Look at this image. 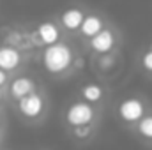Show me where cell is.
Wrapping results in <instances>:
<instances>
[{"label":"cell","mask_w":152,"mask_h":150,"mask_svg":"<svg viewBox=\"0 0 152 150\" xmlns=\"http://www.w3.org/2000/svg\"><path fill=\"white\" fill-rule=\"evenodd\" d=\"M42 64L46 71L51 74L64 73L73 64V51L67 44H62V42L48 44V48L42 53Z\"/></svg>","instance_id":"obj_1"},{"label":"cell","mask_w":152,"mask_h":150,"mask_svg":"<svg viewBox=\"0 0 152 150\" xmlns=\"http://www.w3.org/2000/svg\"><path fill=\"white\" fill-rule=\"evenodd\" d=\"M94 108L90 106V103H75L73 106H69V110L66 111V120L69 125L78 127V125H88L94 120Z\"/></svg>","instance_id":"obj_2"},{"label":"cell","mask_w":152,"mask_h":150,"mask_svg":"<svg viewBox=\"0 0 152 150\" xmlns=\"http://www.w3.org/2000/svg\"><path fill=\"white\" fill-rule=\"evenodd\" d=\"M18 110L27 118H36L44 110V99H42V95H39L34 90V92L23 95L21 99H18Z\"/></svg>","instance_id":"obj_3"},{"label":"cell","mask_w":152,"mask_h":150,"mask_svg":"<svg viewBox=\"0 0 152 150\" xmlns=\"http://www.w3.org/2000/svg\"><path fill=\"white\" fill-rule=\"evenodd\" d=\"M145 113V106L140 99L129 97L118 104V115L124 122H138Z\"/></svg>","instance_id":"obj_4"},{"label":"cell","mask_w":152,"mask_h":150,"mask_svg":"<svg viewBox=\"0 0 152 150\" xmlns=\"http://www.w3.org/2000/svg\"><path fill=\"white\" fill-rule=\"evenodd\" d=\"M21 55L16 48L12 46H0V69L4 71H12L20 66Z\"/></svg>","instance_id":"obj_5"},{"label":"cell","mask_w":152,"mask_h":150,"mask_svg":"<svg viewBox=\"0 0 152 150\" xmlns=\"http://www.w3.org/2000/svg\"><path fill=\"white\" fill-rule=\"evenodd\" d=\"M115 44V37L113 34L110 32V30H101L99 34H96L94 37H90V46H92V50L94 51H97V53H108L112 48H113Z\"/></svg>","instance_id":"obj_6"},{"label":"cell","mask_w":152,"mask_h":150,"mask_svg":"<svg viewBox=\"0 0 152 150\" xmlns=\"http://www.w3.org/2000/svg\"><path fill=\"white\" fill-rule=\"evenodd\" d=\"M34 90H36V83L27 76H20V78L12 79L11 87H9V92H11V95L14 99H21L23 95H27V94H30Z\"/></svg>","instance_id":"obj_7"},{"label":"cell","mask_w":152,"mask_h":150,"mask_svg":"<svg viewBox=\"0 0 152 150\" xmlns=\"http://www.w3.org/2000/svg\"><path fill=\"white\" fill-rule=\"evenodd\" d=\"M37 37L41 42H44V44H55L58 37H60V32H58V27L55 25V23H51V21H44V23H41L37 27Z\"/></svg>","instance_id":"obj_8"},{"label":"cell","mask_w":152,"mask_h":150,"mask_svg":"<svg viewBox=\"0 0 152 150\" xmlns=\"http://www.w3.org/2000/svg\"><path fill=\"white\" fill-rule=\"evenodd\" d=\"M60 21H62V25H64L67 30H76V28H80V25H81V21H83V11L78 9V7L66 9V11L60 14Z\"/></svg>","instance_id":"obj_9"},{"label":"cell","mask_w":152,"mask_h":150,"mask_svg":"<svg viewBox=\"0 0 152 150\" xmlns=\"http://www.w3.org/2000/svg\"><path fill=\"white\" fill-rule=\"evenodd\" d=\"M101 30H103V21L97 16H85L83 21H81V25H80V32L85 37H94Z\"/></svg>","instance_id":"obj_10"},{"label":"cell","mask_w":152,"mask_h":150,"mask_svg":"<svg viewBox=\"0 0 152 150\" xmlns=\"http://www.w3.org/2000/svg\"><path fill=\"white\" fill-rule=\"evenodd\" d=\"M81 95H83V99L87 103H97L103 97V88L99 85H96V83H88V85L83 87Z\"/></svg>","instance_id":"obj_11"},{"label":"cell","mask_w":152,"mask_h":150,"mask_svg":"<svg viewBox=\"0 0 152 150\" xmlns=\"http://www.w3.org/2000/svg\"><path fill=\"white\" fill-rule=\"evenodd\" d=\"M138 133L145 140H152V115L151 117H142L138 120Z\"/></svg>","instance_id":"obj_12"},{"label":"cell","mask_w":152,"mask_h":150,"mask_svg":"<svg viewBox=\"0 0 152 150\" xmlns=\"http://www.w3.org/2000/svg\"><path fill=\"white\" fill-rule=\"evenodd\" d=\"M142 67H143L145 71L152 73V50H149V51L143 53V57H142Z\"/></svg>","instance_id":"obj_13"},{"label":"cell","mask_w":152,"mask_h":150,"mask_svg":"<svg viewBox=\"0 0 152 150\" xmlns=\"http://www.w3.org/2000/svg\"><path fill=\"white\" fill-rule=\"evenodd\" d=\"M90 134V129H88V125H78L75 129V136L76 138H87Z\"/></svg>","instance_id":"obj_14"},{"label":"cell","mask_w":152,"mask_h":150,"mask_svg":"<svg viewBox=\"0 0 152 150\" xmlns=\"http://www.w3.org/2000/svg\"><path fill=\"white\" fill-rule=\"evenodd\" d=\"M110 64H113V60H112L110 57H104V60H101V67H103V69H106Z\"/></svg>","instance_id":"obj_15"},{"label":"cell","mask_w":152,"mask_h":150,"mask_svg":"<svg viewBox=\"0 0 152 150\" xmlns=\"http://www.w3.org/2000/svg\"><path fill=\"white\" fill-rule=\"evenodd\" d=\"M5 81H7V73L4 69H0V87L5 85Z\"/></svg>","instance_id":"obj_16"},{"label":"cell","mask_w":152,"mask_h":150,"mask_svg":"<svg viewBox=\"0 0 152 150\" xmlns=\"http://www.w3.org/2000/svg\"><path fill=\"white\" fill-rule=\"evenodd\" d=\"M2 97H4V94H2V90H0V103H2Z\"/></svg>","instance_id":"obj_17"},{"label":"cell","mask_w":152,"mask_h":150,"mask_svg":"<svg viewBox=\"0 0 152 150\" xmlns=\"http://www.w3.org/2000/svg\"><path fill=\"white\" fill-rule=\"evenodd\" d=\"M151 50H152V44H151Z\"/></svg>","instance_id":"obj_18"}]
</instances>
